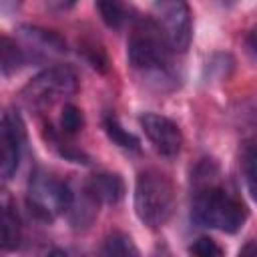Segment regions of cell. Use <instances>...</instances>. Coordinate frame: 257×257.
<instances>
[{
  "label": "cell",
  "instance_id": "8992f818",
  "mask_svg": "<svg viewBox=\"0 0 257 257\" xmlns=\"http://www.w3.org/2000/svg\"><path fill=\"white\" fill-rule=\"evenodd\" d=\"M173 52H185L193 38V14L187 0H155L153 18Z\"/></svg>",
  "mask_w": 257,
  "mask_h": 257
},
{
  "label": "cell",
  "instance_id": "6da1fadb",
  "mask_svg": "<svg viewBox=\"0 0 257 257\" xmlns=\"http://www.w3.org/2000/svg\"><path fill=\"white\" fill-rule=\"evenodd\" d=\"M171 48L151 18L139 20L126 42V58L131 68L157 88H173L177 70L171 62Z\"/></svg>",
  "mask_w": 257,
  "mask_h": 257
},
{
  "label": "cell",
  "instance_id": "7c38bea8",
  "mask_svg": "<svg viewBox=\"0 0 257 257\" xmlns=\"http://www.w3.org/2000/svg\"><path fill=\"white\" fill-rule=\"evenodd\" d=\"M96 211H98V203L84 191V187H80V191H72V203L66 213L70 215V223L76 229L88 227L96 217Z\"/></svg>",
  "mask_w": 257,
  "mask_h": 257
},
{
  "label": "cell",
  "instance_id": "2e32d148",
  "mask_svg": "<svg viewBox=\"0 0 257 257\" xmlns=\"http://www.w3.org/2000/svg\"><path fill=\"white\" fill-rule=\"evenodd\" d=\"M100 253L102 255H139V249L133 245L128 235H124L120 231H114L104 239V245H102Z\"/></svg>",
  "mask_w": 257,
  "mask_h": 257
},
{
  "label": "cell",
  "instance_id": "ffe728a7",
  "mask_svg": "<svg viewBox=\"0 0 257 257\" xmlns=\"http://www.w3.org/2000/svg\"><path fill=\"white\" fill-rule=\"evenodd\" d=\"M82 54H84V58L88 60V64H90L92 68H96V70H100V72H106L108 60H106V54H104L102 48H98V46H94V44L82 46Z\"/></svg>",
  "mask_w": 257,
  "mask_h": 257
},
{
  "label": "cell",
  "instance_id": "277c9868",
  "mask_svg": "<svg viewBox=\"0 0 257 257\" xmlns=\"http://www.w3.org/2000/svg\"><path fill=\"white\" fill-rule=\"evenodd\" d=\"M76 90H78L76 72L66 64H56L32 76L22 88L20 98L28 108L40 110L52 106L56 100L72 96Z\"/></svg>",
  "mask_w": 257,
  "mask_h": 257
},
{
  "label": "cell",
  "instance_id": "9c48e42d",
  "mask_svg": "<svg viewBox=\"0 0 257 257\" xmlns=\"http://www.w3.org/2000/svg\"><path fill=\"white\" fill-rule=\"evenodd\" d=\"M22 241V221L16 201L6 187H0V249L12 251Z\"/></svg>",
  "mask_w": 257,
  "mask_h": 257
},
{
  "label": "cell",
  "instance_id": "3957f363",
  "mask_svg": "<svg viewBox=\"0 0 257 257\" xmlns=\"http://www.w3.org/2000/svg\"><path fill=\"white\" fill-rule=\"evenodd\" d=\"M175 209V189L167 175L147 169L135 185V213L151 229L163 227Z\"/></svg>",
  "mask_w": 257,
  "mask_h": 257
},
{
  "label": "cell",
  "instance_id": "ac0fdd59",
  "mask_svg": "<svg viewBox=\"0 0 257 257\" xmlns=\"http://www.w3.org/2000/svg\"><path fill=\"white\" fill-rule=\"evenodd\" d=\"M241 159H243L241 163H243V175H245L249 195L255 197V147H253V143H247Z\"/></svg>",
  "mask_w": 257,
  "mask_h": 257
},
{
  "label": "cell",
  "instance_id": "5b68a950",
  "mask_svg": "<svg viewBox=\"0 0 257 257\" xmlns=\"http://www.w3.org/2000/svg\"><path fill=\"white\" fill-rule=\"evenodd\" d=\"M26 203L36 219L50 223L68 211L72 203V187L50 173L34 171L28 181Z\"/></svg>",
  "mask_w": 257,
  "mask_h": 257
},
{
  "label": "cell",
  "instance_id": "7a4b0ae2",
  "mask_svg": "<svg viewBox=\"0 0 257 257\" xmlns=\"http://www.w3.org/2000/svg\"><path fill=\"white\" fill-rule=\"evenodd\" d=\"M191 217L201 227L217 229L223 233H237L247 219V209L239 197L221 185L207 183L195 193Z\"/></svg>",
  "mask_w": 257,
  "mask_h": 257
},
{
  "label": "cell",
  "instance_id": "9a60e30c",
  "mask_svg": "<svg viewBox=\"0 0 257 257\" xmlns=\"http://www.w3.org/2000/svg\"><path fill=\"white\" fill-rule=\"evenodd\" d=\"M24 62H26L24 48H20L10 38H0V68L6 72H12L20 68Z\"/></svg>",
  "mask_w": 257,
  "mask_h": 257
},
{
  "label": "cell",
  "instance_id": "ba28073f",
  "mask_svg": "<svg viewBox=\"0 0 257 257\" xmlns=\"http://www.w3.org/2000/svg\"><path fill=\"white\" fill-rule=\"evenodd\" d=\"M24 143V126L16 112H0V177H12Z\"/></svg>",
  "mask_w": 257,
  "mask_h": 257
},
{
  "label": "cell",
  "instance_id": "d6986e66",
  "mask_svg": "<svg viewBox=\"0 0 257 257\" xmlns=\"http://www.w3.org/2000/svg\"><path fill=\"white\" fill-rule=\"evenodd\" d=\"M191 253L199 255V257H219L223 251L221 247L211 239V237H199L191 247H189Z\"/></svg>",
  "mask_w": 257,
  "mask_h": 257
},
{
  "label": "cell",
  "instance_id": "7402d4cb",
  "mask_svg": "<svg viewBox=\"0 0 257 257\" xmlns=\"http://www.w3.org/2000/svg\"><path fill=\"white\" fill-rule=\"evenodd\" d=\"M20 6H22V0H0V10L6 14L16 12Z\"/></svg>",
  "mask_w": 257,
  "mask_h": 257
},
{
  "label": "cell",
  "instance_id": "52a82bcc",
  "mask_svg": "<svg viewBox=\"0 0 257 257\" xmlns=\"http://www.w3.org/2000/svg\"><path fill=\"white\" fill-rule=\"evenodd\" d=\"M147 139L153 143V147L163 157H177L183 147V133L171 118L157 114V112H145L139 118Z\"/></svg>",
  "mask_w": 257,
  "mask_h": 257
},
{
  "label": "cell",
  "instance_id": "e0dca14e",
  "mask_svg": "<svg viewBox=\"0 0 257 257\" xmlns=\"http://www.w3.org/2000/svg\"><path fill=\"white\" fill-rule=\"evenodd\" d=\"M84 126V116H82V110L72 104V102H66L62 106V114H60V133L66 135V137H72V135H78Z\"/></svg>",
  "mask_w": 257,
  "mask_h": 257
},
{
  "label": "cell",
  "instance_id": "4fadbf2b",
  "mask_svg": "<svg viewBox=\"0 0 257 257\" xmlns=\"http://www.w3.org/2000/svg\"><path fill=\"white\" fill-rule=\"evenodd\" d=\"M102 126H104V133L108 135V139H110L116 147L126 149V151H139V149H141L139 139H137L133 133H128L112 112L104 114V118H102Z\"/></svg>",
  "mask_w": 257,
  "mask_h": 257
},
{
  "label": "cell",
  "instance_id": "44dd1931",
  "mask_svg": "<svg viewBox=\"0 0 257 257\" xmlns=\"http://www.w3.org/2000/svg\"><path fill=\"white\" fill-rule=\"evenodd\" d=\"M78 0H44L46 8L52 10V12H66L70 10Z\"/></svg>",
  "mask_w": 257,
  "mask_h": 257
},
{
  "label": "cell",
  "instance_id": "8fae6325",
  "mask_svg": "<svg viewBox=\"0 0 257 257\" xmlns=\"http://www.w3.org/2000/svg\"><path fill=\"white\" fill-rule=\"evenodd\" d=\"M82 187L98 205H114L124 197V181L116 173H96L88 177Z\"/></svg>",
  "mask_w": 257,
  "mask_h": 257
},
{
  "label": "cell",
  "instance_id": "5bb4252c",
  "mask_svg": "<svg viewBox=\"0 0 257 257\" xmlns=\"http://www.w3.org/2000/svg\"><path fill=\"white\" fill-rule=\"evenodd\" d=\"M96 8L102 22L112 30H118L126 20V8L122 0H96Z\"/></svg>",
  "mask_w": 257,
  "mask_h": 257
},
{
  "label": "cell",
  "instance_id": "30bf717a",
  "mask_svg": "<svg viewBox=\"0 0 257 257\" xmlns=\"http://www.w3.org/2000/svg\"><path fill=\"white\" fill-rule=\"evenodd\" d=\"M18 36L34 52L36 58L56 56V54H62L66 50L64 38L54 30H46V28H40V26H20Z\"/></svg>",
  "mask_w": 257,
  "mask_h": 257
}]
</instances>
